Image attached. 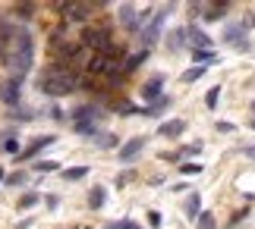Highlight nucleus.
Masks as SVG:
<instances>
[{
    "label": "nucleus",
    "instance_id": "nucleus-14",
    "mask_svg": "<svg viewBox=\"0 0 255 229\" xmlns=\"http://www.w3.org/2000/svg\"><path fill=\"white\" fill-rule=\"evenodd\" d=\"M0 151L3 154H19V138H16V129H6L3 135H0Z\"/></svg>",
    "mask_w": 255,
    "mask_h": 229
},
{
    "label": "nucleus",
    "instance_id": "nucleus-6",
    "mask_svg": "<svg viewBox=\"0 0 255 229\" xmlns=\"http://www.w3.org/2000/svg\"><path fill=\"white\" fill-rule=\"evenodd\" d=\"M120 19H123V28L126 32H139V28L151 19V9H135V3H123L120 6Z\"/></svg>",
    "mask_w": 255,
    "mask_h": 229
},
{
    "label": "nucleus",
    "instance_id": "nucleus-39",
    "mask_svg": "<svg viewBox=\"0 0 255 229\" xmlns=\"http://www.w3.org/2000/svg\"><path fill=\"white\" fill-rule=\"evenodd\" d=\"M240 151H243V154H246V157H252V160H255V145H243V148H240Z\"/></svg>",
    "mask_w": 255,
    "mask_h": 229
},
{
    "label": "nucleus",
    "instance_id": "nucleus-7",
    "mask_svg": "<svg viewBox=\"0 0 255 229\" xmlns=\"http://www.w3.org/2000/svg\"><path fill=\"white\" fill-rule=\"evenodd\" d=\"M186 41L192 44L189 51H214V41L202 32L199 25H189V28H186Z\"/></svg>",
    "mask_w": 255,
    "mask_h": 229
},
{
    "label": "nucleus",
    "instance_id": "nucleus-8",
    "mask_svg": "<svg viewBox=\"0 0 255 229\" xmlns=\"http://www.w3.org/2000/svg\"><path fill=\"white\" fill-rule=\"evenodd\" d=\"M54 142H57L54 135H38V138H32V145L22 148V151L16 154V160H32V157H38V154H41L47 145H54Z\"/></svg>",
    "mask_w": 255,
    "mask_h": 229
},
{
    "label": "nucleus",
    "instance_id": "nucleus-32",
    "mask_svg": "<svg viewBox=\"0 0 255 229\" xmlns=\"http://www.w3.org/2000/svg\"><path fill=\"white\" fill-rule=\"evenodd\" d=\"M180 173H183V176H195V173H202V166H199V163H183Z\"/></svg>",
    "mask_w": 255,
    "mask_h": 229
},
{
    "label": "nucleus",
    "instance_id": "nucleus-34",
    "mask_svg": "<svg viewBox=\"0 0 255 229\" xmlns=\"http://www.w3.org/2000/svg\"><path fill=\"white\" fill-rule=\"evenodd\" d=\"M161 160H170V163H180V160H183V154H180V151H164V154H161Z\"/></svg>",
    "mask_w": 255,
    "mask_h": 229
},
{
    "label": "nucleus",
    "instance_id": "nucleus-18",
    "mask_svg": "<svg viewBox=\"0 0 255 229\" xmlns=\"http://www.w3.org/2000/svg\"><path fill=\"white\" fill-rule=\"evenodd\" d=\"M183 44H186V32H183V28H173V32H167V51H170V54H180Z\"/></svg>",
    "mask_w": 255,
    "mask_h": 229
},
{
    "label": "nucleus",
    "instance_id": "nucleus-31",
    "mask_svg": "<svg viewBox=\"0 0 255 229\" xmlns=\"http://www.w3.org/2000/svg\"><path fill=\"white\" fill-rule=\"evenodd\" d=\"M3 179H6V185H13V188H16V185H25V173H9V176H3Z\"/></svg>",
    "mask_w": 255,
    "mask_h": 229
},
{
    "label": "nucleus",
    "instance_id": "nucleus-37",
    "mask_svg": "<svg viewBox=\"0 0 255 229\" xmlns=\"http://www.w3.org/2000/svg\"><path fill=\"white\" fill-rule=\"evenodd\" d=\"M132 220H114V223H107V229H129Z\"/></svg>",
    "mask_w": 255,
    "mask_h": 229
},
{
    "label": "nucleus",
    "instance_id": "nucleus-41",
    "mask_svg": "<svg viewBox=\"0 0 255 229\" xmlns=\"http://www.w3.org/2000/svg\"><path fill=\"white\" fill-rule=\"evenodd\" d=\"M218 132H233V123H218Z\"/></svg>",
    "mask_w": 255,
    "mask_h": 229
},
{
    "label": "nucleus",
    "instance_id": "nucleus-2",
    "mask_svg": "<svg viewBox=\"0 0 255 229\" xmlns=\"http://www.w3.org/2000/svg\"><path fill=\"white\" fill-rule=\"evenodd\" d=\"M32 60H35V41H32V35H28V28L13 25V35H9V57H6V66L13 69L9 78L22 82L25 73L32 69Z\"/></svg>",
    "mask_w": 255,
    "mask_h": 229
},
{
    "label": "nucleus",
    "instance_id": "nucleus-20",
    "mask_svg": "<svg viewBox=\"0 0 255 229\" xmlns=\"http://www.w3.org/2000/svg\"><path fill=\"white\" fill-rule=\"evenodd\" d=\"M202 214V195H189V201H186V217L189 220H199Z\"/></svg>",
    "mask_w": 255,
    "mask_h": 229
},
{
    "label": "nucleus",
    "instance_id": "nucleus-11",
    "mask_svg": "<svg viewBox=\"0 0 255 229\" xmlns=\"http://www.w3.org/2000/svg\"><path fill=\"white\" fill-rule=\"evenodd\" d=\"M161 94H164V76H154V78H148V82L142 85V101L154 104Z\"/></svg>",
    "mask_w": 255,
    "mask_h": 229
},
{
    "label": "nucleus",
    "instance_id": "nucleus-42",
    "mask_svg": "<svg viewBox=\"0 0 255 229\" xmlns=\"http://www.w3.org/2000/svg\"><path fill=\"white\" fill-rule=\"evenodd\" d=\"M129 229H142V226H139V223H132V226H129Z\"/></svg>",
    "mask_w": 255,
    "mask_h": 229
},
{
    "label": "nucleus",
    "instance_id": "nucleus-5",
    "mask_svg": "<svg viewBox=\"0 0 255 229\" xmlns=\"http://www.w3.org/2000/svg\"><path fill=\"white\" fill-rule=\"evenodd\" d=\"M173 9V3H167L164 9H158V13H154L148 22H145L142 28H139V35H142V51H148V47L158 41V35H161V25H164V16H167Z\"/></svg>",
    "mask_w": 255,
    "mask_h": 229
},
{
    "label": "nucleus",
    "instance_id": "nucleus-38",
    "mask_svg": "<svg viewBox=\"0 0 255 229\" xmlns=\"http://www.w3.org/2000/svg\"><path fill=\"white\" fill-rule=\"evenodd\" d=\"M148 223L151 226H161V214L158 211H148Z\"/></svg>",
    "mask_w": 255,
    "mask_h": 229
},
{
    "label": "nucleus",
    "instance_id": "nucleus-1",
    "mask_svg": "<svg viewBox=\"0 0 255 229\" xmlns=\"http://www.w3.org/2000/svg\"><path fill=\"white\" fill-rule=\"evenodd\" d=\"M79 85H82V73H76L70 66H57V63L44 66L41 76H38V91H44L47 97H63L70 91H79Z\"/></svg>",
    "mask_w": 255,
    "mask_h": 229
},
{
    "label": "nucleus",
    "instance_id": "nucleus-22",
    "mask_svg": "<svg viewBox=\"0 0 255 229\" xmlns=\"http://www.w3.org/2000/svg\"><path fill=\"white\" fill-rule=\"evenodd\" d=\"M164 107H170V97H167V94H161V97H158V101H154L151 107H145V110H142V113H148V116H158V113L164 110Z\"/></svg>",
    "mask_w": 255,
    "mask_h": 229
},
{
    "label": "nucleus",
    "instance_id": "nucleus-36",
    "mask_svg": "<svg viewBox=\"0 0 255 229\" xmlns=\"http://www.w3.org/2000/svg\"><path fill=\"white\" fill-rule=\"evenodd\" d=\"M16 13H19V16H32V13H35V6H32V3H19V6H16Z\"/></svg>",
    "mask_w": 255,
    "mask_h": 229
},
{
    "label": "nucleus",
    "instance_id": "nucleus-44",
    "mask_svg": "<svg viewBox=\"0 0 255 229\" xmlns=\"http://www.w3.org/2000/svg\"><path fill=\"white\" fill-rule=\"evenodd\" d=\"M249 126H252V129H255V119H252V123H249Z\"/></svg>",
    "mask_w": 255,
    "mask_h": 229
},
{
    "label": "nucleus",
    "instance_id": "nucleus-24",
    "mask_svg": "<svg viewBox=\"0 0 255 229\" xmlns=\"http://www.w3.org/2000/svg\"><path fill=\"white\" fill-rule=\"evenodd\" d=\"M85 173H88V166H70V170H63V179H70V182H79Z\"/></svg>",
    "mask_w": 255,
    "mask_h": 229
},
{
    "label": "nucleus",
    "instance_id": "nucleus-13",
    "mask_svg": "<svg viewBox=\"0 0 255 229\" xmlns=\"http://www.w3.org/2000/svg\"><path fill=\"white\" fill-rule=\"evenodd\" d=\"M142 148H145V138H129V142L120 148V154H117V157H120L123 163H129V160H135V157L142 154Z\"/></svg>",
    "mask_w": 255,
    "mask_h": 229
},
{
    "label": "nucleus",
    "instance_id": "nucleus-10",
    "mask_svg": "<svg viewBox=\"0 0 255 229\" xmlns=\"http://www.w3.org/2000/svg\"><path fill=\"white\" fill-rule=\"evenodd\" d=\"M224 41H227V44H233V47H237V51H249V38H246V32H243V28L240 25H227V28H224Z\"/></svg>",
    "mask_w": 255,
    "mask_h": 229
},
{
    "label": "nucleus",
    "instance_id": "nucleus-30",
    "mask_svg": "<svg viewBox=\"0 0 255 229\" xmlns=\"http://www.w3.org/2000/svg\"><path fill=\"white\" fill-rule=\"evenodd\" d=\"M180 154H183V157H189V154H192V157H195V154H202V142H192V145L180 148Z\"/></svg>",
    "mask_w": 255,
    "mask_h": 229
},
{
    "label": "nucleus",
    "instance_id": "nucleus-25",
    "mask_svg": "<svg viewBox=\"0 0 255 229\" xmlns=\"http://www.w3.org/2000/svg\"><path fill=\"white\" fill-rule=\"evenodd\" d=\"M192 60H195V66H202V63L218 60V54H214V51H192Z\"/></svg>",
    "mask_w": 255,
    "mask_h": 229
},
{
    "label": "nucleus",
    "instance_id": "nucleus-12",
    "mask_svg": "<svg viewBox=\"0 0 255 229\" xmlns=\"http://www.w3.org/2000/svg\"><path fill=\"white\" fill-rule=\"evenodd\" d=\"M101 116H104V110H101V107H95V104H82V107H76V110H73L76 123H98Z\"/></svg>",
    "mask_w": 255,
    "mask_h": 229
},
{
    "label": "nucleus",
    "instance_id": "nucleus-4",
    "mask_svg": "<svg viewBox=\"0 0 255 229\" xmlns=\"http://www.w3.org/2000/svg\"><path fill=\"white\" fill-rule=\"evenodd\" d=\"M54 9L63 16V25H79V22H88L95 9H104L101 3H54Z\"/></svg>",
    "mask_w": 255,
    "mask_h": 229
},
{
    "label": "nucleus",
    "instance_id": "nucleus-28",
    "mask_svg": "<svg viewBox=\"0 0 255 229\" xmlns=\"http://www.w3.org/2000/svg\"><path fill=\"white\" fill-rule=\"evenodd\" d=\"M218 101H221V88H218V85H214V88H211V91H208V94H205V104H208V107H211V110H214V107H218Z\"/></svg>",
    "mask_w": 255,
    "mask_h": 229
},
{
    "label": "nucleus",
    "instance_id": "nucleus-15",
    "mask_svg": "<svg viewBox=\"0 0 255 229\" xmlns=\"http://www.w3.org/2000/svg\"><path fill=\"white\" fill-rule=\"evenodd\" d=\"M199 13L205 16V22H214L227 13V3H199Z\"/></svg>",
    "mask_w": 255,
    "mask_h": 229
},
{
    "label": "nucleus",
    "instance_id": "nucleus-29",
    "mask_svg": "<svg viewBox=\"0 0 255 229\" xmlns=\"http://www.w3.org/2000/svg\"><path fill=\"white\" fill-rule=\"evenodd\" d=\"M76 132L79 135H98V126L95 123H76Z\"/></svg>",
    "mask_w": 255,
    "mask_h": 229
},
{
    "label": "nucleus",
    "instance_id": "nucleus-19",
    "mask_svg": "<svg viewBox=\"0 0 255 229\" xmlns=\"http://www.w3.org/2000/svg\"><path fill=\"white\" fill-rule=\"evenodd\" d=\"M104 201H107V188L104 185H95L92 192H88V207H92V211H101Z\"/></svg>",
    "mask_w": 255,
    "mask_h": 229
},
{
    "label": "nucleus",
    "instance_id": "nucleus-35",
    "mask_svg": "<svg viewBox=\"0 0 255 229\" xmlns=\"http://www.w3.org/2000/svg\"><path fill=\"white\" fill-rule=\"evenodd\" d=\"M98 145H101V148H114L117 145V135H98Z\"/></svg>",
    "mask_w": 255,
    "mask_h": 229
},
{
    "label": "nucleus",
    "instance_id": "nucleus-9",
    "mask_svg": "<svg viewBox=\"0 0 255 229\" xmlns=\"http://www.w3.org/2000/svg\"><path fill=\"white\" fill-rule=\"evenodd\" d=\"M19 97H22V82H16V78H6V82H0V101L6 107H16Z\"/></svg>",
    "mask_w": 255,
    "mask_h": 229
},
{
    "label": "nucleus",
    "instance_id": "nucleus-43",
    "mask_svg": "<svg viewBox=\"0 0 255 229\" xmlns=\"http://www.w3.org/2000/svg\"><path fill=\"white\" fill-rule=\"evenodd\" d=\"M0 182H3V170H0Z\"/></svg>",
    "mask_w": 255,
    "mask_h": 229
},
{
    "label": "nucleus",
    "instance_id": "nucleus-3",
    "mask_svg": "<svg viewBox=\"0 0 255 229\" xmlns=\"http://www.w3.org/2000/svg\"><path fill=\"white\" fill-rule=\"evenodd\" d=\"M111 41H114V32H111V25H107V22L82 25V32H79V44L85 47V51H92V54H101Z\"/></svg>",
    "mask_w": 255,
    "mask_h": 229
},
{
    "label": "nucleus",
    "instance_id": "nucleus-17",
    "mask_svg": "<svg viewBox=\"0 0 255 229\" xmlns=\"http://www.w3.org/2000/svg\"><path fill=\"white\" fill-rule=\"evenodd\" d=\"M145 60H148V51H139V54L126 57V60H123V66H120V69H123V76L129 78V73H135V69H139V66L145 63Z\"/></svg>",
    "mask_w": 255,
    "mask_h": 229
},
{
    "label": "nucleus",
    "instance_id": "nucleus-27",
    "mask_svg": "<svg viewBox=\"0 0 255 229\" xmlns=\"http://www.w3.org/2000/svg\"><path fill=\"white\" fill-rule=\"evenodd\" d=\"M54 170H60V163H57V160H38L35 163V173H54Z\"/></svg>",
    "mask_w": 255,
    "mask_h": 229
},
{
    "label": "nucleus",
    "instance_id": "nucleus-21",
    "mask_svg": "<svg viewBox=\"0 0 255 229\" xmlns=\"http://www.w3.org/2000/svg\"><path fill=\"white\" fill-rule=\"evenodd\" d=\"M38 201H41V195H38V192H25V195L16 201V207H19V211H28V207H35Z\"/></svg>",
    "mask_w": 255,
    "mask_h": 229
},
{
    "label": "nucleus",
    "instance_id": "nucleus-26",
    "mask_svg": "<svg viewBox=\"0 0 255 229\" xmlns=\"http://www.w3.org/2000/svg\"><path fill=\"white\" fill-rule=\"evenodd\" d=\"M195 223H199V229H218V223H214V214H208V211H202Z\"/></svg>",
    "mask_w": 255,
    "mask_h": 229
},
{
    "label": "nucleus",
    "instance_id": "nucleus-16",
    "mask_svg": "<svg viewBox=\"0 0 255 229\" xmlns=\"http://www.w3.org/2000/svg\"><path fill=\"white\" fill-rule=\"evenodd\" d=\"M158 132H161L164 138H180V135L186 132V119H170V123H161Z\"/></svg>",
    "mask_w": 255,
    "mask_h": 229
},
{
    "label": "nucleus",
    "instance_id": "nucleus-40",
    "mask_svg": "<svg viewBox=\"0 0 255 229\" xmlns=\"http://www.w3.org/2000/svg\"><path fill=\"white\" fill-rule=\"evenodd\" d=\"M132 176H135V173H132V170H129V173H123V176H120V179H117V185H126V182H129V179H132Z\"/></svg>",
    "mask_w": 255,
    "mask_h": 229
},
{
    "label": "nucleus",
    "instance_id": "nucleus-33",
    "mask_svg": "<svg viewBox=\"0 0 255 229\" xmlns=\"http://www.w3.org/2000/svg\"><path fill=\"white\" fill-rule=\"evenodd\" d=\"M114 110H120V113H139V107H132V104L120 101V104H114Z\"/></svg>",
    "mask_w": 255,
    "mask_h": 229
},
{
    "label": "nucleus",
    "instance_id": "nucleus-23",
    "mask_svg": "<svg viewBox=\"0 0 255 229\" xmlns=\"http://www.w3.org/2000/svg\"><path fill=\"white\" fill-rule=\"evenodd\" d=\"M202 76H205V66H189V69L183 73V82H186V85H192V82H199Z\"/></svg>",
    "mask_w": 255,
    "mask_h": 229
},
{
    "label": "nucleus",
    "instance_id": "nucleus-45",
    "mask_svg": "<svg viewBox=\"0 0 255 229\" xmlns=\"http://www.w3.org/2000/svg\"><path fill=\"white\" fill-rule=\"evenodd\" d=\"M252 110H255V101H252Z\"/></svg>",
    "mask_w": 255,
    "mask_h": 229
}]
</instances>
